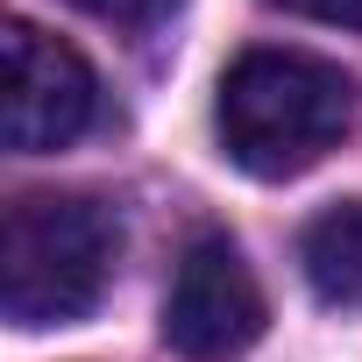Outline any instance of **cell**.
<instances>
[{
	"label": "cell",
	"instance_id": "3957f363",
	"mask_svg": "<svg viewBox=\"0 0 362 362\" xmlns=\"http://www.w3.org/2000/svg\"><path fill=\"white\" fill-rule=\"evenodd\" d=\"M8 93H0V128H8V149L15 156H50L64 142H78L100 114V78L93 64L36 29V22H8Z\"/></svg>",
	"mask_w": 362,
	"mask_h": 362
},
{
	"label": "cell",
	"instance_id": "52a82bcc",
	"mask_svg": "<svg viewBox=\"0 0 362 362\" xmlns=\"http://www.w3.org/2000/svg\"><path fill=\"white\" fill-rule=\"evenodd\" d=\"M284 15H305V22H334V29H362V0H270Z\"/></svg>",
	"mask_w": 362,
	"mask_h": 362
},
{
	"label": "cell",
	"instance_id": "5b68a950",
	"mask_svg": "<svg viewBox=\"0 0 362 362\" xmlns=\"http://www.w3.org/2000/svg\"><path fill=\"white\" fill-rule=\"evenodd\" d=\"M298 270H305V284H313L327 305L362 313V199H341V206H327V214L305 221V235H298Z\"/></svg>",
	"mask_w": 362,
	"mask_h": 362
},
{
	"label": "cell",
	"instance_id": "7a4b0ae2",
	"mask_svg": "<svg viewBox=\"0 0 362 362\" xmlns=\"http://www.w3.org/2000/svg\"><path fill=\"white\" fill-rule=\"evenodd\" d=\"M121 263V221L86 192H22L0 228V313L15 327L86 320Z\"/></svg>",
	"mask_w": 362,
	"mask_h": 362
},
{
	"label": "cell",
	"instance_id": "6da1fadb",
	"mask_svg": "<svg viewBox=\"0 0 362 362\" xmlns=\"http://www.w3.org/2000/svg\"><path fill=\"white\" fill-rule=\"evenodd\" d=\"M362 93L341 64L313 50H242L221 71L214 128L235 170L249 177H298L355 128Z\"/></svg>",
	"mask_w": 362,
	"mask_h": 362
},
{
	"label": "cell",
	"instance_id": "8992f818",
	"mask_svg": "<svg viewBox=\"0 0 362 362\" xmlns=\"http://www.w3.org/2000/svg\"><path fill=\"white\" fill-rule=\"evenodd\" d=\"M71 8H86V15L114 22V29H149V22H163L177 8V0H71Z\"/></svg>",
	"mask_w": 362,
	"mask_h": 362
},
{
	"label": "cell",
	"instance_id": "277c9868",
	"mask_svg": "<svg viewBox=\"0 0 362 362\" xmlns=\"http://www.w3.org/2000/svg\"><path fill=\"white\" fill-rule=\"evenodd\" d=\"M263 320H270V305H263V284L242 263V249L228 235H199L170 277L163 341L185 362H228L263 334Z\"/></svg>",
	"mask_w": 362,
	"mask_h": 362
}]
</instances>
